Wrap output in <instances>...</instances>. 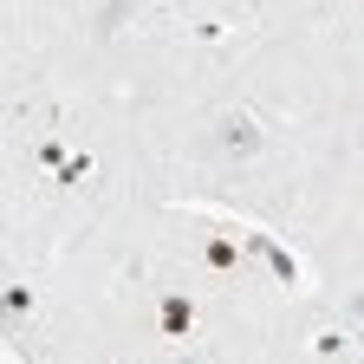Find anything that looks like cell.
<instances>
[{"instance_id":"6da1fadb","label":"cell","mask_w":364,"mask_h":364,"mask_svg":"<svg viewBox=\"0 0 364 364\" xmlns=\"http://www.w3.org/2000/svg\"><path fill=\"white\" fill-rule=\"evenodd\" d=\"M156 332H163V338H189V332H196V299H189V293H163Z\"/></svg>"},{"instance_id":"7a4b0ae2","label":"cell","mask_w":364,"mask_h":364,"mask_svg":"<svg viewBox=\"0 0 364 364\" xmlns=\"http://www.w3.org/2000/svg\"><path fill=\"white\" fill-rule=\"evenodd\" d=\"M221 150H228V156H254V150H260V124H254L247 111L221 117Z\"/></svg>"},{"instance_id":"3957f363","label":"cell","mask_w":364,"mask_h":364,"mask_svg":"<svg viewBox=\"0 0 364 364\" xmlns=\"http://www.w3.org/2000/svg\"><path fill=\"white\" fill-rule=\"evenodd\" d=\"M247 247L267 254V267H273V280H280V287H299V260H293L280 241H273V235H247Z\"/></svg>"},{"instance_id":"277c9868","label":"cell","mask_w":364,"mask_h":364,"mask_svg":"<svg viewBox=\"0 0 364 364\" xmlns=\"http://www.w3.org/2000/svg\"><path fill=\"white\" fill-rule=\"evenodd\" d=\"M202 267H208V273H235V267H241V241H228V235H215V241L202 247Z\"/></svg>"},{"instance_id":"5b68a950","label":"cell","mask_w":364,"mask_h":364,"mask_svg":"<svg viewBox=\"0 0 364 364\" xmlns=\"http://www.w3.org/2000/svg\"><path fill=\"white\" fill-rule=\"evenodd\" d=\"M91 176V156H65L59 163V182H65V189H72V182H85Z\"/></svg>"},{"instance_id":"8992f818","label":"cell","mask_w":364,"mask_h":364,"mask_svg":"<svg viewBox=\"0 0 364 364\" xmlns=\"http://www.w3.org/2000/svg\"><path fill=\"white\" fill-rule=\"evenodd\" d=\"M312 351H318V358H338V351H345V332H318Z\"/></svg>"},{"instance_id":"52a82bcc","label":"cell","mask_w":364,"mask_h":364,"mask_svg":"<svg viewBox=\"0 0 364 364\" xmlns=\"http://www.w3.org/2000/svg\"><path fill=\"white\" fill-rule=\"evenodd\" d=\"M26 306H33V293H26V287H7V312H14V318H20V312H26Z\"/></svg>"},{"instance_id":"ba28073f","label":"cell","mask_w":364,"mask_h":364,"mask_svg":"<svg viewBox=\"0 0 364 364\" xmlns=\"http://www.w3.org/2000/svg\"><path fill=\"white\" fill-rule=\"evenodd\" d=\"M345 318H351V326H364V293H358V299L345 306Z\"/></svg>"}]
</instances>
